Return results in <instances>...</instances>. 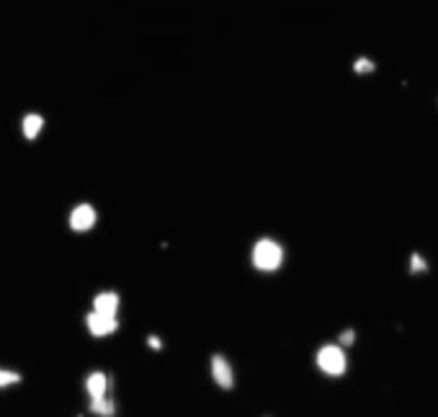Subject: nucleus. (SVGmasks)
<instances>
[{"mask_svg": "<svg viewBox=\"0 0 438 417\" xmlns=\"http://www.w3.org/2000/svg\"><path fill=\"white\" fill-rule=\"evenodd\" d=\"M312 363H315V369L322 374L325 378H343L348 374V348H343L338 340L335 343H322V346L315 350L312 355Z\"/></svg>", "mask_w": 438, "mask_h": 417, "instance_id": "2", "label": "nucleus"}, {"mask_svg": "<svg viewBox=\"0 0 438 417\" xmlns=\"http://www.w3.org/2000/svg\"><path fill=\"white\" fill-rule=\"evenodd\" d=\"M119 307H121V296L116 292H98L93 296V309L101 312V315L116 317L119 315Z\"/></svg>", "mask_w": 438, "mask_h": 417, "instance_id": "8", "label": "nucleus"}, {"mask_svg": "<svg viewBox=\"0 0 438 417\" xmlns=\"http://www.w3.org/2000/svg\"><path fill=\"white\" fill-rule=\"evenodd\" d=\"M111 392V376L106 371H90L85 376V394L90 399H101V397H109Z\"/></svg>", "mask_w": 438, "mask_h": 417, "instance_id": "6", "label": "nucleus"}, {"mask_svg": "<svg viewBox=\"0 0 438 417\" xmlns=\"http://www.w3.org/2000/svg\"><path fill=\"white\" fill-rule=\"evenodd\" d=\"M356 340H359V332L353 330V327H343V330L338 332V343H341L343 348H353Z\"/></svg>", "mask_w": 438, "mask_h": 417, "instance_id": "12", "label": "nucleus"}, {"mask_svg": "<svg viewBox=\"0 0 438 417\" xmlns=\"http://www.w3.org/2000/svg\"><path fill=\"white\" fill-rule=\"evenodd\" d=\"M85 327L93 338H109V335H114V332L119 330V317L101 315L96 309H90L85 315Z\"/></svg>", "mask_w": 438, "mask_h": 417, "instance_id": "4", "label": "nucleus"}, {"mask_svg": "<svg viewBox=\"0 0 438 417\" xmlns=\"http://www.w3.org/2000/svg\"><path fill=\"white\" fill-rule=\"evenodd\" d=\"M287 245L281 242L279 237L273 235H261L255 237L250 242V250H247V260H250V268L255 273L261 275H273L279 273L281 268L287 266Z\"/></svg>", "mask_w": 438, "mask_h": 417, "instance_id": "1", "label": "nucleus"}, {"mask_svg": "<svg viewBox=\"0 0 438 417\" xmlns=\"http://www.w3.org/2000/svg\"><path fill=\"white\" fill-rule=\"evenodd\" d=\"M21 129H24L26 139H36L41 134V129H44V116H39V114H26Z\"/></svg>", "mask_w": 438, "mask_h": 417, "instance_id": "11", "label": "nucleus"}, {"mask_svg": "<svg viewBox=\"0 0 438 417\" xmlns=\"http://www.w3.org/2000/svg\"><path fill=\"white\" fill-rule=\"evenodd\" d=\"M21 381V374L18 371H11V369H0V389H6V386H13Z\"/></svg>", "mask_w": 438, "mask_h": 417, "instance_id": "13", "label": "nucleus"}, {"mask_svg": "<svg viewBox=\"0 0 438 417\" xmlns=\"http://www.w3.org/2000/svg\"><path fill=\"white\" fill-rule=\"evenodd\" d=\"M407 273L413 275V278L430 273V260L425 258L420 250H413L410 255H407Z\"/></svg>", "mask_w": 438, "mask_h": 417, "instance_id": "9", "label": "nucleus"}, {"mask_svg": "<svg viewBox=\"0 0 438 417\" xmlns=\"http://www.w3.org/2000/svg\"><path fill=\"white\" fill-rule=\"evenodd\" d=\"M144 343H147V348H150V350H155V353H160V350L165 348V343H163V338H160V335H147V338H144Z\"/></svg>", "mask_w": 438, "mask_h": 417, "instance_id": "14", "label": "nucleus"}, {"mask_svg": "<svg viewBox=\"0 0 438 417\" xmlns=\"http://www.w3.org/2000/svg\"><path fill=\"white\" fill-rule=\"evenodd\" d=\"M348 70L353 78H371V75L379 72V62L371 55H356L350 60Z\"/></svg>", "mask_w": 438, "mask_h": 417, "instance_id": "7", "label": "nucleus"}, {"mask_svg": "<svg viewBox=\"0 0 438 417\" xmlns=\"http://www.w3.org/2000/svg\"><path fill=\"white\" fill-rule=\"evenodd\" d=\"M88 409L96 417H116V402L111 397H101V399H90Z\"/></svg>", "mask_w": 438, "mask_h": 417, "instance_id": "10", "label": "nucleus"}, {"mask_svg": "<svg viewBox=\"0 0 438 417\" xmlns=\"http://www.w3.org/2000/svg\"><path fill=\"white\" fill-rule=\"evenodd\" d=\"M98 221V212L93 204H88V201H80L78 206H72L70 212V229L72 232H90V229L96 227Z\"/></svg>", "mask_w": 438, "mask_h": 417, "instance_id": "5", "label": "nucleus"}, {"mask_svg": "<svg viewBox=\"0 0 438 417\" xmlns=\"http://www.w3.org/2000/svg\"><path fill=\"white\" fill-rule=\"evenodd\" d=\"M209 378H212L222 392H232V389H235L238 374H235V366H232V361L224 353L209 355Z\"/></svg>", "mask_w": 438, "mask_h": 417, "instance_id": "3", "label": "nucleus"}]
</instances>
